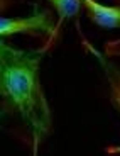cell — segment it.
<instances>
[{
    "label": "cell",
    "mask_w": 120,
    "mask_h": 156,
    "mask_svg": "<svg viewBox=\"0 0 120 156\" xmlns=\"http://www.w3.org/2000/svg\"><path fill=\"white\" fill-rule=\"evenodd\" d=\"M47 49L46 43L37 49H19L0 37V129L10 131L32 154H37L53 129L39 75Z\"/></svg>",
    "instance_id": "1"
},
{
    "label": "cell",
    "mask_w": 120,
    "mask_h": 156,
    "mask_svg": "<svg viewBox=\"0 0 120 156\" xmlns=\"http://www.w3.org/2000/svg\"><path fill=\"white\" fill-rule=\"evenodd\" d=\"M54 20L49 9L34 5L32 14L27 17H0V37L12 34H29L34 37H44V43L51 48L56 41Z\"/></svg>",
    "instance_id": "2"
},
{
    "label": "cell",
    "mask_w": 120,
    "mask_h": 156,
    "mask_svg": "<svg viewBox=\"0 0 120 156\" xmlns=\"http://www.w3.org/2000/svg\"><path fill=\"white\" fill-rule=\"evenodd\" d=\"M81 41H83L86 49L98 59L100 66L103 68L105 76L108 80V87H110V100H112V104L120 112V70H118V66H115V65L108 59L107 55H101L98 49H95L85 37H81ZM107 153H112V154L113 153H120V146H110V148H107Z\"/></svg>",
    "instance_id": "3"
},
{
    "label": "cell",
    "mask_w": 120,
    "mask_h": 156,
    "mask_svg": "<svg viewBox=\"0 0 120 156\" xmlns=\"http://www.w3.org/2000/svg\"><path fill=\"white\" fill-rule=\"evenodd\" d=\"M49 2L56 9V12H58V24L54 26V36L58 37L63 22L68 17L76 16L78 10L83 7V4H81V0H49Z\"/></svg>",
    "instance_id": "4"
},
{
    "label": "cell",
    "mask_w": 120,
    "mask_h": 156,
    "mask_svg": "<svg viewBox=\"0 0 120 156\" xmlns=\"http://www.w3.org/2000/svg\"><path fill=\"white\" fill-rule=\"evenodd\" d=\"M105 53H107V56H120V39L107 41L105 43Z\"/></svg>",
    "instance_id": "5"
},
{
    "label": "cell",
    "mask_w": 120,
    "mask_h": 156,
    "mask_svg": "<svg viewBox=\"0 0 120 156\" xmlns=\"http://www.w3.org/2000/svg\"><path fill=\"white\" fill-rule=\"evenodd\" d=\"M17 2H22V0H0V12H5L12 5H15Z\"/></svg>",
    "instance_id": "6"
}]
</instances>
